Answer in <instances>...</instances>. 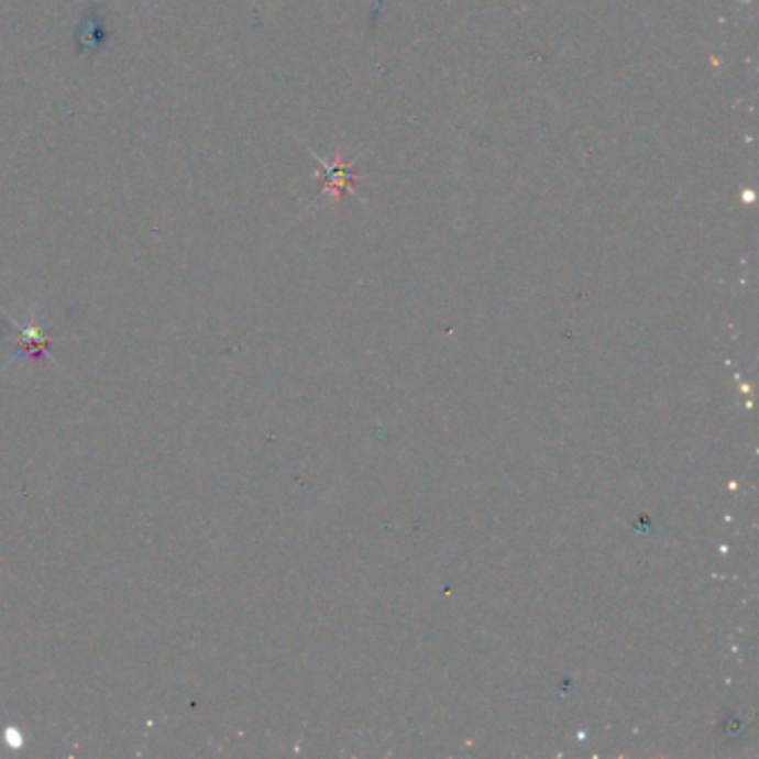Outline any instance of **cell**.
I'll list each match as a JSON object with an SVG mask.
<instances>
[{
	"instance_id": "6da1fadb",
	"label": "cell",
	"mask_w": 759,
	"mask_h": 759,
	"mask_svg": "<svg viewBox=\"0 0 759 759\" xmlns=\"http://www.w3.org/2000/svg\"><path fill=\"white\" fill-rule=\"evenodd\" d=\"M8 319H10L12 326L16 328L19 343H16V352L6 361L3 367H0V374H3L10 365L23 361L25 356H36V359H38V356H45V359H50L52 363L58 365L56 356H52V352H50L52 339H50V332H47V323H45V321H41L36 315H30V321H28V323H21L19 319H14V317H10V315H8Z\"/></svg>"
}]
</instances>
